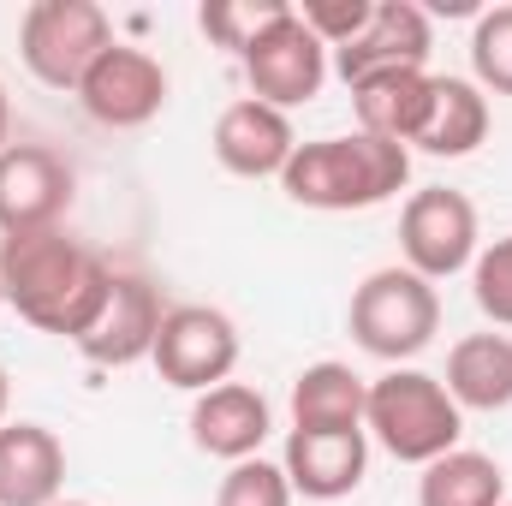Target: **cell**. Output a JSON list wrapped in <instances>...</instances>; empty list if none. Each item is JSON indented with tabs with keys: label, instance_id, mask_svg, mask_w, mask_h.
I'll use <instances>...</instances> for the list:
<instances>
[{
	"label": "cell",
	"instance_id": "25",
	"mask_svg": "<svg viewBox=\"0 0 512 506\" xmlns=\"http://www.w3.org/2000/svg\"><path fill=\"white\" fill-rule=\"evenodd\" d=\"M215 506H292V483H286L280 465H268L256 453L245 465H227V477L215 489Z\"/></svg>",
	"mask_w": 512,
	"mask_h": 506
},
{
	"label": "cell",
	"instance_id": "27",
	"mask_svg": "<svg viewBox=\"0 0 512 506\" xmlns=\"http://www.w3.org/2000/svg\"><path fill=\"white\" fill-rule=\"evenodd\" d=\"M12 143V102H6V84H0V149Z\"/></svg>",
	"mask_w": 512,
	"mask_h": 506
},
{
	"label": "cell",
	"instance_id": "16",
	"mask_svg": "<svg viewBox=\"0 0 512 506\" xmlns=\"http://www.w3.org/2000/svg\"><path fill=\"white\" fill-rule=\"evenodd\" d=\"M66 489V447L48 423H0V506H54Z\"/></svg>",
	"mask_w": 512,
	"mask_h": 506
},
{
	"label": "cell",
	"instance_id": "8",
	"mask_svg": "<svg viewBox=\"0 0 512 506\" xmlns=\"http://www.w3.org/2000/svg\"><path fill=\"white\" fill-rule=\"evenodd\" d=\"M239 66H245V84H251L256 102H268V108L286 114V108H304V102L322 96V84L334 72V54H328V42H316L304 30L298 12H286L280 24H268L251 48L239 54Z\"/></svg>",
	"mask_w": 512,
	"mask_h": 506
},
{
	"label": "cell",
	"instance_id": "29",
	"mask_svg": "<svg viewBox=\"0 0 512 506\" xmlns=\"http://www.w3.org/2000/svg\"><path fill=\"white\" fill-rule=\"evenodd\" d=\"M54 506H90V501H54Z\"/></svg>",
	"mask_w": 512,
	"mask_h": 506
},
{
	"label": "cell",
	"instance_id": "10",
	"mask_svg": "<svg viewBox=\"0 0 512 506\" xmlns=\"http://www.w3.org/2000/svg\"><path fill=\"white\" fill-rule=\"evenodd\" d=\"M78 102L96 126L108 131H137L149 126L161 108H167V66L149 54V48H131L114 42L78 84Z\"/></svg>",
	"mask_w": 512,
	"mask_h": 506
},
{
	"label": "cell",
	"instance_id": "15",
	"mask_svg": "<svg viewBox=\"0 0 512 506\" xmlns=\"http://www.w3.org/2000/svg\"><path fill=\"white\" fill-rule=\"evenodd\" d=\"M209 143H215V161H221L227 173H239V179H280L286 161L298 155V131H292V120H286L280 108L256 102V96L221 108Z\"/></svg>",
	"mask_w": 512,
	"mask_h": 506
},
{
	"label": "cell",
	"instance_id": "11",
	"mask_svg": "<svg viewBox=\"0 0 512 506\" xmlns=\"http://www.w3.org/2000/svg\"><path fill=\"white\" fill-rule=\"evenodd\" d=\"M429 48H435V30H429V12L417 0H376L370 24L346 48H334V72L352 90L376 72H423Z\"/></svg>",
	"mask_w": 512,
	"mask_h": 506
},
{
	"label": "cell",
	"instance_id": "6",
	"mask_svg": "<svg viewBox=\"0 0 512 506\" xmlns=\"http://www.w3.org/2000/svg\"><path fill=\"white\" fill-rule=\"evenodd\" d=\"M399 251L405 268L423 274L429 286L435 280H453L465 274L477 251H483V221H477V203L453 185H423L405 197L399 209Z\"/></svg>",
	"mask_w": 512,
	"mask_h": 506
},
{
	"label": "cell",
	"instance_id": "5",
	"mask_svg": "<svg viewBox=\"0 0 512 506\" xmlns=\"http://www.w3.org/2000/svg\"><path fill=\"white\" fill-rule=\"evenodd\" d=\"M114 18L96 0H30L18 18V60L36 84L48 90H72L84 84V72L114 48Z\"/></svg>",
	"mask_w": 512,
	"mask_h": 506
},
{
	"label": "cell",
	"instance_id": "19",
	"mask_svg": "<svg viewBox=\"0 0 512 506\" xmlns=\"http://www.w3.org/2000/svg\"><path fill=\"white\" fill-rule=\"evenodd\" d=\"M364 405H370V381L352 364L322 358V364L298 370V381H292V429H322V435L364 429Z\"/></svg>",
	"mask_w": 512,
	"mask_h": 506
},
{
	"label": "cell",
	"instance_id": "26",
	"mask_svg": "<svg viewBox=\"0 0 512 506\" xmlns=\"http://www.w3.org/2000/svg\"><path fill=\"white\" fill-rule=\"evenodd\" d=\"M292 12H298L304 30H310L316 42H328V54H334V48H346V42L370 24L376 0H304V6H292Z\"/></svg>",
	"mask_w": 512,
	"mask_h": 506
},
{
	"label": "cell",
	"instance_id": "12",
	"mask_svg": "<svg viewBox=\"0 0 512 506\" xmlns=\"http://www.w3.org/2000/svg\"><path fill=\"white\" fill-rule=\"evenodd\" d=\"M161 292L143 280V274H120L114 268V286H108V304L102 316L90 322V334L78 340V352L102 370H126V364H143L155 352V334H161Z\"/></svg>",
	"mask_w": 512,
	"mask_h": 506
},
{
	"label": "cell",
	"instance_id": "20",
	"mask_svg": "<svg viewBox=\"0 0 512 506\" xmlns=\"http://www.w3.org/2000/svg\"><path fill=\"white\" fill-rule=\"evenodd\" d=\"M483 137H489V96H483L471 78H435L429 120H423V131H417L411 149L441 155V161H459V155H471Z\"/></svg>",
	"mask_w": 512,
	"mask_h": 506
},
{
	"label": "cell",
	"instance_id": "3",
	"mask_svg": "<svg viewBox=\"0 0 512 506\" xmlns=\"http://www.w3.org/2000/svg\"><path fill=\"white\" fill-rule=\"evenodd\" d=\"M364 435L393 453L399 465H435L441 453L459 447L465 435V411L453 405V393L429 370H387L370 381V405H364Z\"/></svg>",
	"mask_w": 512,
	"mask_h": 506
},
{
	"label": "cell",
	"instance_id": "1",
	"mask_svg": "<svg viewBox=\"0 0 512 506\" xmlns=\"http://www.w3.org/2000/svg\"><path fill=\"white\" fill-rule=\"evenodd\" d=\"M108 286H114V268L90 245H78L66 227L0 239V298L36 334H60L78 346L90 334V322L102 316Z\"/></svg>",
	"mask_w": 512,
	"mask_h": 506
},
{
	"label": "cell",
	"instance_id": "23",
	"mask_svg": "<svg viewBox=\"0 0 512 506\" xmlns=\"http://www.w3.org/2000/svg\"><path fill=\"white\" fill-rule=\"evenodd\" d=\"M286 12H292L286 0H215V6H203V12H197V24H203V36H209L215 48L245 54L256 36H262L268 24H280Z\"/></svg>",
	"mask_w": 512,
	"mask_h": 506
},
{
	"label": "cell",
	"instance_id": "7",
	"mask_svg": "<svg viewBox=\"0 0 512 506\" xmlns=\"http://www.w3.org/2000/svg\"><path fill=\"white\" fill-rule=\"evenodd\" d=\"M149 364L179 393H209V387L233 381V370H239V328L215 304H173L161 316Z\"/></svg>",
	"mask_w": 512,
	"mask_h": 506
},
{
	"label": "cell",
	"instance_id": "24",
	"mask_svg": "<svg viewBox=\"0 0 512 506\" xmlns=\"http://www.w3.org/2000/svg\"><path fill=\"white\" fill-rule=\"evenodd\" d=\"M471 298H477V310L495 328H512V233L477 251V262H471Z\"/></svg>",
	"mask_w": 512,
	"mask_h": 506
},
{
	"label": "cell",
	"instance_id": "2",
	"mask_svg": "<svg viewBox=\"0 0 512 506\" xmlns=\"http://www.w3.org/2000/svg\"><path fill=\"white\" fill-rule=\"evenodd\" d=\"M405 179H411V149L382 143L370 131H352V137L298 143V155L280 173V191L298 209L352 215V209H382L387 197L405 191Z\"/></svg>",
	"mask_w": 512,
	"mask_h": 506
},
{
	"label": "cell",
	"instance_id": "21",
	"mask_svg": "<svg viewBox=\"0 0 512 506\" xmlns=\"http://www.w3.org/2000/svg\"><path fill=\"white\" fill-rule=\"evenodd\" d=\"M417 506H507V471L489 453L453 447L417 477Z\"/></svg>",
	"mask_w": 512,
	"mask_h": 506
},
{
	"label": "cell",
	"instance_id": "13",
	"mask_svg": "<svg viewBox=\"0 0 512 506\" xmlns=\"http://www.w3.org/2000/svg\"><path fill=\"white\" fill-rule=\"evenodd\" d=\"M280 471H286L292 495H304V501H346V495H358V483L370 471V435L364 429H334V435L292 429Z\"/></svg>",
	"mask_w": 512,
	"mask_h": 506
},
{
	"label": "cell",
	"instance_id": "9",
	"mask_svg": "<svg viewBox=\"0 0 512 506\" xmlns=\"http://www.w3.org/2000/svg\"><path fill=\"white\" fill-rule=\"evenodd\" d=\"M72 197H78V173L60 149H48V143H6L0 149V239L66 227Z\"/></svg>",
	"mask_w": 512,
	"mask_h": 506
},
{
	"label": "cell",
	"instance_id": "18",
	"mask_svg": "<svg viewBox=\"0 0 512 506\" xmlns=\"http://www.w3.org/2000/svg\"><path fill=\"white\" fill-rule=\"evenodd\" d=\"M441 387L453 393L459 411H507L512 405V340L495 334V328L453 340Z\"/></svg>",
	"mask_w": 512,
	"mask_h": 506
},
{
	"label": "cell",
	"instance_id": "17",
	"mask_svg": "<svg viewBox=\"0 0 512 506\" xmlns=\"http://www.w3.org/2000/svg\"><path fill=\"white\" fill-rule=\"evenodd\" d=\"M429 102H435V78L429 72H376L364 84H352V108H358V131L382 137L411 149L417 131L429 120Z\"/></svg>",
	"mask_w": 512,
	"mask_h": 506
},
{
	"label": "cell",
	"instance_id": "28",
	"mask_svg": "<svg viewBox=\"0 0 512 506\" xmlns=\"http://www.w3.org/2000/svg\"><path fill=\"white\" fill-rule=\"evenodd\" d=\"M6 399H12V381H6V370H0V423H6Z\"/></svg>",
	"mask_w": 512,
	"mask_h": 506
},
{
	"label": "cell",
	"instance_id": "30",
	"mask_svg": "<svg viewBox=\"0 0 512 506\" xmlns=\"http://www.w3.org/2000/svg\"><path fill=\"white\" fill-rule=\"evenodd\" d=\"M0 310H6V298H0Z\"/></svg>",
	"mask_w": 512,
	"mask_h": 506
},
{
	"label": "cell",
	"instance_id": "14",
	"mask_svg": "<svg viewBox=\"0 0 512 506\" xmlns=\"http://www.w3.org/2000/svg\"><path fill=\"white\" fill-rule=\"evenodd\" d=\"M268 429H274V411L251 381H221V387L197 393V405H191V447L209 459H227V465L256 459Z\"/></svg>",
	"mask_w": 512,
	"mask_h": 506
},
{
	"label": "cell",
	"instance_id": "4",
	"mask_svg": "<svg viewBox=\"0 0 512 506\" xmlns=\"http://www.w3.org/2000/svg\"><path fill=\"white\" fill-rule=\"evenodd\" d=\"M346 328L358 340V352L382 358V364H411L417 352H429V340L441 334V292L411 274L405 262L364 274V286L352 292V310H346Z\"/></svg>",
	"mask_w": 512,
	"mask_h": 506
},
{
	"label": "cell",
	"instance_id": "22",
	"mask_svg": "<svg viewBox=\"0 0 512 506\" xmlns=\"http://www.w3.org/2000/svg\"><path fill=\"white\" fill-rule=\"evenodd\" d=\"M471 84L483 96H512V6L477 12V30H471Z\"/></svg>",
	"mask_w": 512,
	"mask_h": 506
},
{
	"label": "cell",
	"instance_id": "31",
	"mask_svg": "<svg viewBox=\"0 0 512 506\" xmlns=\"http://www.w3.org/2000/svg\"><path fill=\"white\" fill-rule=\"evenodd\" d=\"M507 506H512V501H507Z\"/></svg>",
	"mask_w": 512,
	"mask_h": 506
}]
</instances>
